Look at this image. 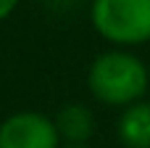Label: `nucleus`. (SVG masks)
Masks as SVG:
<instances>
[{
	"label": "nucleus",
	"instance_id": "obj_1",
	"mask_svg": "<svg viewBox=\"0 0 150 148\" xmlns=\"http://www.w3.org/2000/svg\"><path fill=\"white\" fill-rule=\"evenodd\" d=\"M90 90L100 103L108 106H132L148 90V69L145 64L121 50H111L95 58L90 66Z\"/></svg>",
	"mask_w": 150,
	"mask_h": 148
},
{
	"label": "nucleus",
	"instance_id": "obj_2",
	"mask_svg": "<svg viewBox=\"0 0 150 148\" xmlns=\"http://www.w3.org/2000/svg\"><path fill=\"white\" fill-rule=\"evenodd\" d=\"M92 26L116 45L150 40V0H95Z\"/></svg>",
	"mask_w": 150,
	"mask_h": 148
},
{
	"label": "nucleus",
	"instance_id": "obj_3",
	"mask_svg": "<svg viewBox=\"0 0 150 148\" xmlns=\"http://www.w3.org/2000/svg\"><path fill=\"white\" fill-rule=\"evenodd\" d=\"M61 135L50 117L18 111L0 124V148H58Z\"/></svg>",
	"mask_w": 150,
	"mask_h": 148
},
{
	"label": "nucleus",
	"instance_id": "obj_4",
	"mask_svg": "<svg viewBox=\"0 0 150 148\" xmlns=\"http://www.w3.org/2000/svg\"><path fill=\"white\" fill-rule=\"evenodd\" d=\"M119 140L124 148H150V103L137 101L119 119Z\"/></svg>",
	"mask_w": 150,
	"mask_h": 148
},
{
	"label": "nucleus",
	"instance_id": "obj_5",
	"mask_svg": "<svg viewBox=\"0 0 150 148\" xmlns=\"http://www.w3.org/2000/svg\"><path fill=\"white\" fill-rule=\"evenodd\" d=\"M58 127V135L66 138L71 146H82L90 135H92V114L90 109H84L82 103H71L63 106L61 114L53 119Z\"/></svg>",
	"mask_w": 150,
	"mask_h": 148
},
{
	"label": "nucleus",
	"instance_id": "obj_6",
	"mask_svg": "<svg viewBox=\"0 0 150 148\" xmlns=\"http://www.w3.org/2000/svg\"><path fill=\"white\" fill-rule=\"evenodd\" d=\"M18 5V0H0V21L3 19H8L11 13H13V8Z\"/></svg>",
	"mask_w": 150,
	"mask_h": 148
},
{
	"label": "nucleus",
	"instance_id": "obj_7",
	"mask_svg": "<svg viewBox=\"0 0 150 148\" xmlns=\"http://www.w3.org/2000/svg\"><path fill=\"white\" fill-rule=\"evenodd\" d=\"M66 148H87V146H66Z\"/></svg>",
	"mask_w": 150,
	"mask_h": 148
}]
</instances>
